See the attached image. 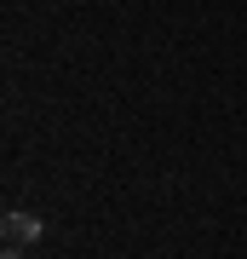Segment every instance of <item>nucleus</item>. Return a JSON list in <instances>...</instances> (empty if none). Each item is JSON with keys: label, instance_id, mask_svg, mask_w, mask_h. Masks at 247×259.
I'll return each mask as SVG.
<instances>
[{"label": "nucleus", "instance_id": "obj_2", "mask_svg": "<svg viewBox=\"0 0 247 259\" xmlns=\"http://www.w3.org/2000/svg\"><path fill=\"white\" fill-rule=\"evenodd\" d=\"M6 259H23V248H6Z\"/></svg>", "mask_w": 247, "mask_h": 259}, {"label": "nucleus", "instance_id": "obj_1", "mask_svg": "<svg viewBox=\"0 0 247 259\" xmlns=\"http://www.w3.org/2000/svg\"><path fill=\"white\" fill-rule=\"evenodd\" d=\"M46 225L35 219V213H23V207H12L6 219H0V236H6V248H35Z\"/></svg>", "mask_w": 247, "mask_h": 259}]
</instances>
